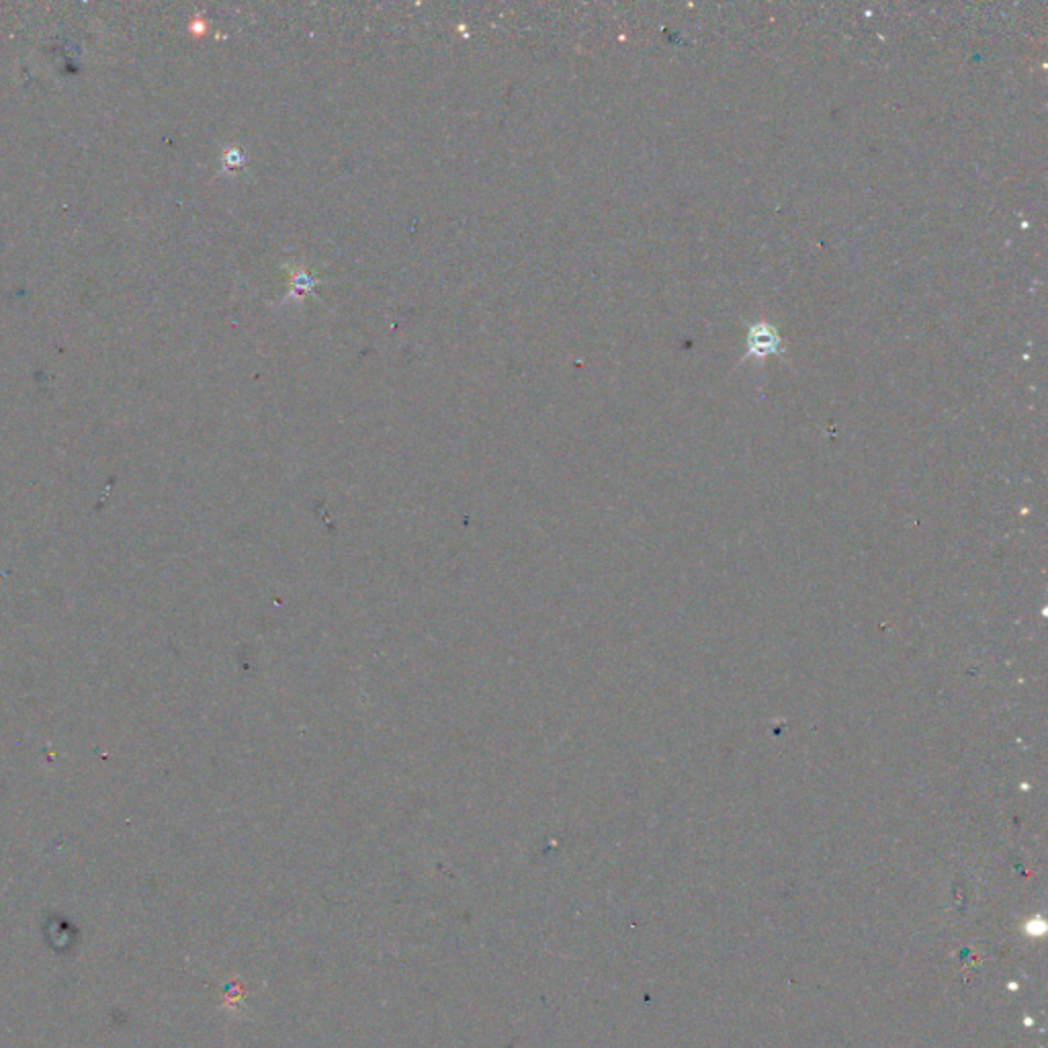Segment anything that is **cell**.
Instances as JSON below:
<instances>
[{
  "mask_svg": "<svg viewBox=\"0 0 1048 1048\" xmlns=\"http://www.w3.org/2000/svg\"><path fill=\"white\" fill-rule=\"evenodd\" d=\"M783 340L775 326L770 324H754L747 334V354L745 359H766L770 354H783Z\"/></svg>",
  "mask_w": 1048,
  "mask_h": 1048,
  "instance_id": "obj_1",
  "label": "cell"
}]
</instances>
